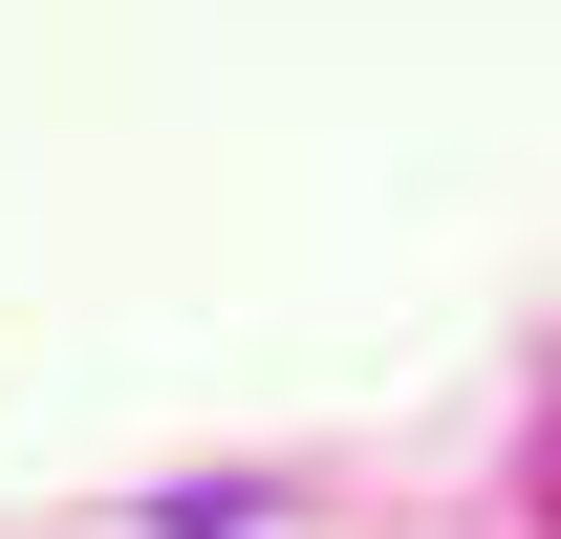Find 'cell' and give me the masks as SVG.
I'll return each mask as SVG.
<instances>
[{
    "instance_id": "obj_1",
    "label": "cell",
    "mask_w": 561,
    "mask_h": 539,
    "mask_svg": "<svg viewBox=\"0 0 561 539\" xmlns=\"http://www.w3.org/2000/svg\"><path fill=\"white\" fill-rule=\"evenodd\" d=\"M540 518H561V432H540Z\"/></svg>"
}]
</instances>
